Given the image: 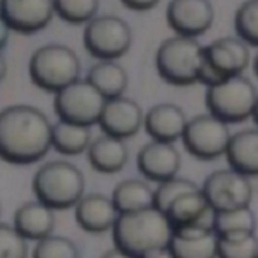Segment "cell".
Masks as SVG:
<instances>
[{
    "label": "cell",
    "instance_id": "obj_1",
    "mask_svg": "<svg viewBox=\"0 0 258 258\" xmlns=\"http://www.w3.org/2000/svg\"><path fill=\"white\" fill-rule=\"evenodd\" d=\"M52 148V124L40 109L16 103L0 110V159L30 165Z\"/></svg>",
    "mask_w": 258,
    "mask_h": 258
},
{
    "label": "cell",
    "instance_id": "obj_2",
    "mask_svg": "<svg viewBox=\"0 0 258 258\" xmlns=\"http://www.w3.org/2000/svg\"><path fill=\"white\" fill-rule=\"evenodd\" d=\"M110 231L114 246L124 256L150 258L169 255L172 227L164 212L153 205L119 214Z\"/></svg>",
    "mask_w": 258,
    "mask_h": 258
},
{
    "label": "cell",
    "instance_id": "obj_3",
    "mask_svg": "<svg viewBox=\"0 0 258 258\" xmlns=\"http://www.w3.org/2000/svg\"><path fill=\"white\" fill-rule=\"evenodd\" d=\"M31 188L50 209L68 210L85 195V174L68 160H50L35 172Z\"/></svg>",
    "mask_w": 258,
    "mask_h": 258
},
{
    "label": "cell",
    "instance_id": "obj_4",
    "mask_svg": "<svg viewBox=\"0 0 258 258\" xmlns=\"http://www.w3.org/2000/svg\"><path fill=\"white\" fill-rule=\"evenodd\" d=\"M205 105L226 124H239L256 112V86L244 74L229 76L207 86Z\"/></svg>",
    "mask_w": 258,
    "mask_h": 258
},
{
    "label": "cell",
    "instance_id": "obj_5",
    "mask_svg": "<svg viewBox=\"0 0 258 258\" xmlns=\"http://www.w3.org/2000/svg\"><path fill=\"white\" fill-rule=\"evenodd\" d=\"M28 71L33 85L48 93H57L80 78L81 62L73 48L48 43L33 52Z\"/></svg>",
    "mask_w": 258,
    "mask_h": 258
},
{
    "label": "cell",
    "instance_id": "obj_6",
    "mask_svg": "<svg viewBox=\"0 0 258 258\" xmlns=\"http://www.w3.org/2000/svg\"><path fill=\"white\" fill-rule=\"evenodd\" d=\"M203 45L197 38L174 35L160 43L155 55L159 76L169 85L189 86L198 83Z\"/></svg>",
    "mask_w": 258,
    "mask_h": 258
},
{
    "label": "cell",
    "instance_id": "obj_7",
    "mask_svg": "<svg viewBox=\"0 0 258 258\" xmlns=\"http://www.w3.org/2000/svg\"><path fill=\"white\" fill-rule=\"evenodd\" d=\"M251 64L249 45L238 36L217 38L203 47L202 62L198 68V83L205 86L226 80L229 76L243 74Z\"/></svg>",
    "mask_w": 258,
    "mask_h": 258
},
{
    "label": "cell",
    "instance_id": "obj_8",
    "mask_svg": "<svg viewBox=\"0 0 258 258\" xmlns=\"http://www.w3.org/2000/svg\"><path fill=\"white\" fill-rule=\"evenodd\" d=\"M133 31L119 16H95L86 23L83 43L86 52L98 60H117L131 48Z\"/></svg>",
    "mask_w": 258,
    "mask_h": 258
},
{
    "label": "cell",
    "instance_id": "obj_9",
    "mask_svg": "<svg viewBox=\"0 0 258 258\" xmlns=\"http://www.w3.org/2000/svg\"><path fill=\"white\" fill-rule=\"evenodd\" d=\"M105 97L88 80H74L55 93L53 109L62 120L83 126L98 124Z\"/></svg>",
    "mask_w": 258,
    "mask_h": 258
},
{
    "label": "cell",
    "instance_id": "obj_10",
    "mask_svg": "<svg viewBox=\"0 0 258 258\" xmlns=\"http://www.w3.org/2000/svg\"><path fill=\"white\" fill-rule=\"evenodd\" d=\"M231 138L229 124L214 114L195 115L193 119L186 122L184 133L181 140L184 148L198 160H215L226 153V147Z\"/></svg>",
    "mask_w": 258,
    "mask_h": 258
},
{
    "label": "cell",
    "instance_id": "obj_11",
    "mask_svg": "<svg viewBox=\"0 0 258 258\" xmlns=\"http://www.w3.org/2000/svg\"><path fill=\"white\" fill-rule=\"evenodd\" d=\"M200 189L214 212L248 207L253 200L251 177L232 169H220L209 174Z\"/></svg>",
    "mask_w": 258,
    "mask_h": 258
},
{
    "label": "cell",
    "instance_id": "obj_12",
    "mask_svg": "<svg viewBox=\"0 0 258 258\" xmlns=\"http://www.w3.org/2000/svg\"><path fill=\"white\" fill-rule=\"evenodd\" d=\"M53 14V0H0V16L21 35H33L50 24Z\"/></svg>",
    "mask_w": 258,
    "mask_h": 258
},
{
    "label": "cell",
    "instance_id": "obj_13",
    "mask_svg": "<svg viewBox=\"0 0 258 258\" xmlns=\"http://www.w3.org/2000/svg\"><path fill=\"white\" fill-rule=\"evenodd\" d=\"M165 18L176 35L198 38L212 28L215 11L210 0H170Z\"/></svg>",
    "mask_w": 258,
    "mask_h": 258
},
{
    "label": "cell",
    "instance_id": "obj_14",
    "mask_svg": "<svg viewBox=\"0 0 258 258\" xmlns=\"http://www.w3.org/2000/svg\"><path fill=\"white\" fill-rule=\"evenodd\" d=\"M143 109L138 102L124 95L105 100L98 126L105 135L126 140L135 136L143 126Z\"/></svg>",
    "mask_w": 258,
    "mask_h": 258
},
{
    "label": "cell",
    "instance_id": "obj_15",
    "mask_svg": "<svg viewBox=\"0 0 258 258\" xmlns=\"http://www.w3.org/2000/svg\"><path fill=\"white\" fill-rule=\"evenodd\" d=\"M136 167L145 179L159 184L179 174L181 153L174 147V143L152 140L138 152Z\"/></svg>",
    "mask_w": 258,
    "mask_h": 258
},
{
    "label": "cell",
    "instance_id": "obj_16",
    "mask_svg": "<svg viewBox=\"0 0 258 258\" xmlns=\"http://www.w3.org/2000/svg\"><path fill=\"white\" fill-rule=\"evenodd\" d=\"M170 258H215L217 234L210 226H182L172 229L169 241Z\"/></svg>",
    "mask_w": 258,
    "mask_h": 258
},
{
    "label": "cell",
    "instance_id": "obj_17",
    "mask_svg": "<svg viewBox=\"0 0 258 258\" xmlns=\"http://www.w3.org/2000/svg\"><path fill=\"white\" fill-rule=\"evenodd\" d=\"M117 215L112 198L102 193L83 195L74 205V217L78 226L90 234H102L110 231Z\"/></svg>",
    "mask_w": 258,
    "mask_h": 258
},
{
    "label": "cell",
    "instance_id": "obj_18",
    "mask_svg": "<svg viewBox=\"0 0 258 258\" xmlns=\"http://www.w3.org/2000/svg\"><path fill=\"white\" fill-rule=\"evenodd\" d=\"M164 214L172 229L182 226L212 227V219H214V210L210 209L209 202L200 188L179 195L174 202H170Z\"/></svg>",
    "mask_w": 258,
    "mask_h": 258
},
{
    "label": "cell",
    "instance_id": "obj_19",
    "mask_svg": "<svg viewBox=\"0 0 258 258\" xmlns=\"http://www.w3.org/2000/svg\"><path fill=\"white\" fill-rule=\"evenodd\" d=\"M186 122L188 117L184 110L176 103H157L143 117V126L148 136H152V140L167 143L181 140Z\"/></svg>",
    "mask_w": 258,
    "mask_h": 258
},
{
    "label": "cell",
    "instance_id": "obj_20",
    "mask_svg": "<svg viewBox=\"0 0 258 258\" xmlns=\"http://www.w3.org/2000/svg\"><path fill=\"white\" fill-rule=\"evenodd\" d=\"M28 241H38L52 234L55 227V210L40 200L19 205L14 212L12 224Z\"/></svg>",
    "mask_w": 258,
    "mask_h": 258
},
{
    "label": "cell",
    "instance_id": "obj_21",
    "mask_svg": "<svg viewBox=\"0 0 258 258\" xmlns=\"http://www.w3.org/2000/svg\"><path fill=\"white\" fill-rule=\"evenodd\" d=\"M226 159L229 169L241 172L248 177L258 174V131L248 127L231 135L226 147Z\"/></svg>",
    "mask_w": 258,
    "mask_h": 258
},
{
    "label": "cell",
    "instance_id": "obj_22",
    "mask_svg": "<svg viewBox=\"0 0 258 258\" xmlns=\"http://www.w3.org/2000/svg\"><path fill=\"white\" fill-rule=\"evenodd\" d=\"M88 162L97 172L117 174L124 169L129 159V150L124 140L105 135L91 140L88 150Z\"/></svg>",
    "mask_w": 258,
    "mask_h": 258
},
{
    "label": "cell",
    "instance_id": "obj_23",
    "mask_svg": "<svg viewBox=\"0 0 258 258\" xmlns=\"http://www.w3.org/2000/svg\"><path fill=\"white\" fill-rule=\"evenodd\" d=\"M86 80L107 100L124 95L129 85L127 71L115 60H100L91 66Z\"/></svg>",
    "mask_w": 258,
    "mask_h": 258
},
{
    "label": "cell",
    "instance_id": "obj_24",
    "mask_svg": "<svg viewBox=\"0 0 258 258\" xmlns=\"http://www.w3.org/2000/svg\"><path fill=\"white\" fill-rule=\"evenodd\" d=\"M91 143V126L59 120L52 124V148L60 155H80L86 152Z\"/></svg>",
    "mask_w": 258,
    "mask_h": 258
},
{
    "label": "cell",
    "instance_id": "obj_25",
    "mask_svg": "<svg viewBox=\"0 0 258 258\" xmlns=\"http://www.w3.org/2000/svg\"><path fill=\"white\" fill-rule=\"evenodd\" d=\"M112 203L117 214L135 212L153 205V189L141 179H124L112 191Z\"/></svg>",
    "mask_w": 258,
    "mask_h": 258
},
{
    "label": "cell",
    "instance_id": "obj_26",
    "mask_svg": "<svg viewBox=\"0 0 258 258\" xmlns=\"http://www.w3.org/2000/svg\"><path fill=\"white\" fill-rule=\"evenodd\" d=\"M256 231H236L217 236L219 258H256L258 239Z\"/></svg>",
    "mask_w": 258,
    "mask_h": 258
},
{
    "label": "cell",
    "instance_id": "obj_27",
    "mask_svg": "<svg viewBox=\"0 0 258 258\" xmlns=\"http://www.w3.org/2000/svg\"><path fill=\"white\" fill-rule=\"evenodd\" d=\"M212 229L217 236L236 231H256V219L249 205L231 210H219L214 212Z\"/></svg>",
    "mask_w": 258,
    "mask_h": 258
},
{
    "label": "cell",
    "instance_id": "obj_28",
    "mask_svg": "<svg viewBox=\"0 0 258 258\" xmlns=\"http://www.w3.org/2000/svg\"><path fill=\"white\" fill-rule=\"evenodd\" d=\"M100 0H53V11L69 24H86L97 16Z\"/></svg>",
    "mask_w": 258,
    "mask_h": 258
},
{
    "label": "cell",
    "instance_id": "obj_29",
    "mask_svg": "<svg viewBox=\"0 0 258 258\" xmlns=\"http://www.w3.org/2000/svg\"><path fill=\"white\" fill-rule=\"evenodd\" d=\"M234 28L241 38L249 47L258 45V0H244L234 16Z\"/></svg>",
    "mask_w": 258,
    "mask_h": 258
},
{
    "label": "cell",
    "instance_id": "obj_30",
    "mask_svg": "<svg viewBox=\"0 0 258 258\" xmlns=\"http://www.w3.org/2000/svg\"><path fill=\"white\" fill-rule=\"evenodd\" d=\"M31 255L35 258H78L80 249L69 238L48 234L36 241V246L33 248Z\"/></svg>",
    "mask_w": 258,
    "mask_h": 258
},
{
    "label": "cell",
    "instance_id": "obj_31",
    "mask_svg": "<svg viewBox=\"0 0 258 258\" xmlns=\"http://www.w3.org/2000/svg\"><path fill=\"white\" fill-rule=\"evenodd\" d=\"M198 184L193 182L191 179L174 176L167 179V181L159 182L157 189H153V207H157L159 210L165 212V209L170 205V202H174L179 195L186 193V191L197 189Z\"/></svg>",
    "mask_w": 258,
    "mask_h": 258
},
{
    "label": "cell",
    "instance_id": "obj_32",
    "mask_svg": "<svg viewBox=\"0 0 258 258\" xmlns=\"http://www.w3.org/2000/svg\"><path fill=\"white\" fill-rule=\"evenodd\" d=\"M28 239L9 224H0V258H26Z\"/></svg>",
    "mask_w": 258,
    "mask_h": 258
},
{
    "label": "cell",
    "instance_id": "obj_33",
    "mask_svg": "<svg viewBox=\"0 0 258 258\" xmlns=\"http://www.w3.org/2000/svg\"><path fill=\"white\" fill-rule=\"evenodd\" d=\"M120 2H122V6H126L127 9L143 12V11H150V9H153V7H157L160 0H120Z\"/></svg>",
    "mask_w": 258,
    "mask_h": 258
},
{
    "label": "cell",
    "instance_id": "obj_34",
    "mask_svg": "<svg viewBox=\"0 0 258 258\" xmlns=\"http://www.w3.org/2000/svg\"><path fill=\"white\" fill-rule=\"evenodd\" d=\"M9 35H11V28L7 26V23L4 21V18L0 16V52H2V48L7 45V41H9Z\"/></svg>",
    "mask_w": 258,
    "mask_h": 258
},
{
    "label": "cell",
    "instance_id": "obj_35",
    "mask_svg": "<svg viewBox=\"0 0 258 258\" xmlns=\"http://www.w3.org/2000/svg\"><path fill=\"white\" fill-rule=\"evenodd\" d=\"M6 76H7V60H6V57L2 55V52H0V83L4 81Z\"/></svg>",
    "mask_w": 258,
    "mask_h": 258
},
{
    "label": "cell",
    "instance_id": "obj_36",
    "mask_svg": "<svg viewBox=\"0 0 258 258\" xmlns=\"http://www.w3.org/2000/svg\"><path fill=\"white\" fill-rule=\"evenodd\" d=\"M0 215H2V203H0Z\"/></svg>",
    "mask_w": 258,
    "mask_h": 258
}]
</instances>
